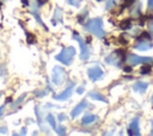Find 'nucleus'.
<instances>
[{
    "label": "nucleus",
    "mask_w": 153,
    "mask_h": 136,
    "mask_svg": "<svg viewBox=\"0 0 153 136\" xmlns=\"http://www.w3.org/2000/svg\"><path fill=\"white\" fill-rule=\"evenodd\" d=\"M86 31L93 33L98 38H102L105 36V31L103 30V20L100 18H92L85 24Z\"/></svg>",
    "instance_id": "nucleus-1"
},
{
    "label": "nucleus",
    "mask_w": 153,
    "mask_h": 136,
    "mask_svg": "<svg viewBox=\"0 0 153 136\" xmlns=\"http://www.w3.org/2000/svg\"><path fill=\"white\" fill-rule=\"evenodd\" d=\"M74 54H75V49L73 47H67V48L62 49L59 55H56V60L60 61L61 63L68 66V64H71V62L74 57Z\"/></svg>",
    "instance_id": "nucleus-2"
},
{
    "label": "nucleus",
    "mask_w": 153,
    "mask_h": 136,
    "mask_svg": "<svg viewBox=\"0 0 153 136\" xmlns=\"http://www.w3.org/2000/svg\"><path fill=\"white\" fill-rule=\"evenodd\" d=\"M73 38L79 43V47H80V58L81 60H87L90 57V49L86 45V43L84 42V39L76 33V32H73Z\"/></svg>",
    "instance_id": "nucleus-3"
},
{
    "label": "nucleus",
    "mask_w": 153,
    "mask_h": 136,
    "mask_svg": "<svg viewBox=\"0 0 153 136\" xmlns=\"http://www.w3.org/2000/svg\"><path fill=\"white\" fill-rule=\"evenodd\" d=\"M65 79H66L65 70L60 66H55L53 68V72H51V80H53V82L55 85H61V84H63Z\"/></svg>",
    "instance_id": "nucleus-4"
},
{
    "label": "nucleus",
    "mask_w": 153,
    "mask_h": 136,
    "mask_svg": "<svg viewBox=\"0 0 153 136\" xmlns=\"http://www.w3.org/2000/svg\"><path fill=\"white\" fill-rule=\"evenodd\" d=\"M149 62H153V57H142V56H137L135 54L128 55V63L130 66H135L139 63H149Z\"/></svg>",
    "instance_id": "nucleus-5"
},
{
    "label": "nucleus",
    "mask_w": 153,
    "mask_h": 136,
    "mask_svg": "<svg viewBox=\"0 0 153 136\" xmlns=\"http://www.w3.org/2000/svg\"><path fill=\"white\" fill-rule=\"evenodd\" d=\"M87 75L92 81H97L100 78H103V70L98 66H94V67H92L87 70Z\"/></svg>",
    "instance_id": "nucleus-6"
},
{
    "label": "nucleus",
    "mask_w": 153,
    "mask_h": 136,
    "mask_svg": "<svg viewBox=\"0 0 153 136\" xmlns=\"http://www.w3.org/2000/svg\"><path fill=\"white\" fill-rule=\"evenodd\" d=\"M74 86H75V84L74 82H72L65 91H62L60 94H57V95H54V98L56 99V100H66V99H68L71 95H72V92H73V88H74Z\"/></svg>",
    "instance_id": "nucleus-7"
},
{
    "label": "nucleus",
    "mask_w": 153,
    "mask_h": 136,
    "mask_svg": "<svg viewBox=\"0 0 153 136\" xmlns=\"http://www.w3.org/2000/svg\"><path fill=\"white\" fill-rule=\"evenodd\" d=\"M134 48L137 49V50H140V51H146V50L153 48V43L149 42V41H139V42H136V44L134 45Z\"/></svg>",
    "instance_id": "nucleus-8"
},
{
    "label": "nucleus",
    "mask_w": 153,
    "mask_h": 136,
    "mask_svg": "<svg viewBox=\"0 0 153 136\" xmlns=\"http://www.w3.org/2000/svg\"><path fill=\"white\" fill-rule=\"evenodd\" d=\"M87 107V101L86 100H82L81 103H79L73 110H72V112H71V116L74 118V117H76V116H79L85 109Z\"/></svg>",
    "instance_id": "nucleus-9"
},
{
    "label": "nucleus",
    "mask_w": 153,
    "mask_h": 136,
    "mask_svg": "<svg viewBox=\"0 0 153 136\" xmlns=\"http://www.w3.org/2000/svg\"><path fill=\"white\" fill-rule=\"evenodd\" d=\"M128 134L129 135H140V129H139V119L135 118L131 120L128 128Z\"/></svg>",
    "instance_id": "nucleus-10"
},
{
    "label": "nucleus",
    "mask_w": 153,
    "mask_h": 136,
    "mask_svg": "<svg viewBox=\"0 0 153 136\" xmlns=\"http://www.w3.org/2000/svg\"><path fill=\"white\" fill-rule=\"evenodd\" d=\"M147 87H148V84H147V82L137 81V82H135V84H134L133 89H134L135 92H137V93H145V92H146V89H147Z\"/></svg>",
    "instance_id": "nucleus-11"
},
{
    "label": "nucleus",
    "mask_w": 153,
    "mask_h": 136,
    "mask_svg": "<svg viewBox=\"0 0 153 136\" xmlns=\"http://www.w3.org/2000/svg\"><path fill=\"white\" fill-rule=\"evenodd\" d=\"M96 120H98V117L96 115H86V116H84L81 123L84 125H90V124H93Z\"/></svg>",
    "instance_id": "nucleus-12"
},
{
    "label": "nucleus",
    "mask_w": 153,
    "mask_h": 136,
    "mask_svg": "<svg viewBox=\"0 0 153 136\" xmlns=\"http://www.w3.org/2000/svg\"><path fill=\"white\" fill-rule=\"evenodd\" d=\"M88 97L91 99H94V100H99V101H103V103H106V98L104 95H102L100 93L98 92H90L88 93Z\"/></svg>",
    "instance_id": "nucleus-13"
},
{
    "label": "nucleus",
    "mask_w": 153,
    "mask_h": 136,
    "mask_svg": "<svg viewBox=\"0 0 153 136\" xmlns=\"http://www.w3.org/2000/svg\"><path fill=\"white\" fill-rule=\"evenodd\" d=\"M105 61H106V63H109V64H116V66H118V63H120V60H117V54H116V52L110 54V56H108V57L105 58Z\"/></svg>",
    "instance_id": "nucleus-14"
},
{
    "label": "nucleus",
    "mask_w": 153,
    "mask_h": 136,
    "mask_svg": "<svg viewBox=\"0 0 153 136\" xmlns=\"http://www.w3.org/2000/svg\"><path fill=\"white\" fill-rule=\"evenodd\" d=\"M31 6H32V7H31V10H32V13H33V16H35L36 20H37V21H38L41 25H44V24L41 21V19H39V14H38V7H39V6L37 5V2H36V1H33V4H32Z\"/></svg>",
    "instance_id": "nucleus-15"
},
{
    "label": "nucleus",
    "mask_w": 153,
    "mask_h": 136,
    "mask_svg": "<svg viewBox=\"0 0 153 136\" xmlns=\"http://www.w3.org/2000/svg\"><path fill=\"white\" fill-rule=\"evenodd\" d=\"M62 11L59 8V7H56L55 8V16H54V19L51 20L53 21V24H56V21L59 20V21H62Z\"/></svg>",
    "instance_id": "nucleus-16"
},
{
    "label": "nucleus",
    "mask_w": 153,
    "mask_h": 136,
    "mask_svg": "<svg viewBox=\"0 0 153 136\" xmlns=\"http://www.w3.org/2000/svg\"><path fill=\"white\" fill-rule=\"evenodd\" d=\"M47 120H48V123H49L54 129H57V126H56V122H55V118H54L53 115H48V116H47Z\"/></svg>",
    "instance_id": "nucleus-17"
},
{
    "label": "nucleus",
    "mask_w": 153,
    "mask_h": 136,
    "mask_svg": "<svg viewBox=\"0 0 153 136\" xmlns=\"http://www.w3.org/2000/svg\"><path fill=\"white\" fill-rule=\"evenodd\" d=\"M118 2V0H108V2H106V6H105V8L106 10H109V8H111V7H114L116 4Z\"/></svg>",
    "instance_id": "nucleus-18"
},
{
    "label": "nucleus",
    "mask_w": 153,
    "mask_h": 136,
    "mask_svg": "<svg viewBox=\"0 0 153 136\" xmlns=\"http://www.w3.org/2000/svg\"><path fill=\"white\" fill-rule=\"evenodd\" d=\"M148 31H149V33H151L152 37H153V21H151V23L148 24Z\"/></svg>",
    "instance_id": "nucleus-19"
},
{
    "label": "nucleus",
    "mask_w": 153,
    "mask_h": 136,
    "mask_svg": "<svg viewBox=\"0 0 153 136\" xmlns=\"http://www.w3.org/2000/svg\"><path fill=\"white\" fill-rule=\"evenodd\" d=\"M67 1H68V4L72 5V6H79V2L75 1V0H67Z\"/></svg>",
    "instance_id": "nucleus-20"
},
{
    "label": "nucleus",
    "mask_w": 153,
    "mask_h": 136,
    "mask_svg": "<svg viewBox=\"0 0 153 136\" xmlns=\"http://www.w3.org/2000/svg\"><path fill=\"white\" fill-rule=\"evenodd\" d=\"M141 72H142V74H146V72H149V67H145V68H142Z\"/></svg>",
    "instance_id": "nucleus-21"
},
{
    "label": "nucleus",
    "mask_w": 153,
    "mask_h": 136,
    "mask_svg": "<svg viewBox=\"0 0 153 136\" xmlns=\"http://www.w3.org/2000/svg\"><path fill=\"white\" fill-rule=\"evenodd\" d=\"M148 7L153 10V0H148Z\"/></svg>",
    "instance_id": "nucleus-22"
},
{
    "label": "nucleus",
    "mask_w": 153,
    "mask_h": 136,
    "mask_svg": "<svg viewBox=\"0 0 153 136\" xmlns=\"http://www.w3.org/2000/svg\"><path fill=\"white\" fill-rule=\"evenodd\" d=\"M59 118H60V119H61V122H62V120H65V119H66V116H65V115H60V116H59Z\"/></svg>",
    "instance_id": "nucleus-23"
},
{
    "label": "nucleus",
    "mask_w": 153,
    "mask_h": 136,
    "mask_svg": "<svg viewBox=\"0 0 153 136\" xmlns=\"http://www.w3.org/2000/svg\"><path fill=\"white\" fill-rule=\"evenodd\" d=\"M82 91H84V87H80V88H78V91H76V92H78L79 94H81V93H82Z\"/></svg>",
    "instance_id": "nucleus-24"
},
{
    "label": "nucleus",
    "mask_w": 153,
    "mask_h": 136,
    "mask_svg": "<svg viewBox=\"0 0 153 136\" xmlns=\"http://www.w3.org/2000/svg\"><path fill=\"white\" fill-rule=\"evenodd\" d=\"M2 110H4V106H0V117H1V113H2Z\"/></svg>",
    "instance_id": "nucleus-25"
},
{
    "label": "nucleus",
    "mask_w": 153,
    "mask_h": 136,
    "mask_svg": "<svg viewBox=\"0 0 153 136\" xmlns=\"http://www.w3.org/2000/svg\"><path fill=\"white\" fill-rule=\"evenodd\" d=\"M151 134L153 135V122H152V131H151Z\"/></svg>",
    "instance_id": "nucleus-26"
},
{
    "label": "nucleus",
    "mask_w": 153,
    "mask_h": 136,
    "mask_svg": "<svg viewBox=\"0 0 153 136\" xmlns=\"http://www.w3.org/2000/svg\"><path fill=\"white\" fill-rule=\"evenodd\" d=\"M152 103H153V95H152Z\"/></svg>",
    "instance_id": "nucleus-27"
},
{
    "label": "nucleus",
    "mask_w": 153,
    "mask_h": 136,
    "mask_svg": "<svg viewBox=\"0 0 153 136\" xmlns=\"http://www.w3.org/2000/svg\"><path fill=\"white\" fill-rule=\"evenodd\" d=\"M0 97H1V94H0Z\"/></svg>",
    "instance_id": "nucleus-28"
}]
</instances>
